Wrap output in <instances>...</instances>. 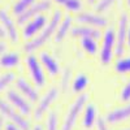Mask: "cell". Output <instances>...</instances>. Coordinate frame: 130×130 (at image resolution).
Segmentation results:
<instances>
[{
    "label": "cell",
    "instance_id": "obj_1",
    "mask_svg": "<svg viewBox=\"0 0 130 130\" xmlns=\"http://www.w3.org/2000/svg\"><path fill=\"white\" fill-rule=\"evenodd\" d=\"M61 20H62L61 10H55V13H53V16H52V18L50 21V24L43 27V30L40 31V34L37 38H34L32 40H30L29 43H26V44L24 46L25 52H32V51L40 48L43 44H46L47 40L56 32L57 26L61 22Z\"/></svg>",
    "mask_w": 130,
    "mask_h": 130
},
{
    "label": "cell",
    "instance_id": "obj_2",
    "mask_svg": "<svg viewBox=\"0 0 130 130\" xmlns=\"http://www.w3.org/2000/svg\"><path fill=\"white\" fill-rule=\"evenodd\" d=\"M87 99H89L87 94L79 95L77 99H75V102L70 105L67 116H65V120H64L61 130H73V127L75 125V121H77V117L81 113V111L83 109V107L86 105V103H87Z\"/></svg>",
    "mask_w": 130,
    "mask_h": 130
},
{
    "label": "cell",
    "instance_id": "obj_3",
    "mask_svg": "<svg viewBox=\"0 0 130 130\" xmlns=\"http://www.w3.org/2000/svg\"><path fill=\"white\" fill-rule=\"evenodd\" d=\"M51 8V2L50 0H40V2H35L32 5H30L24 13L17 16V25H25L27 21L31 18L37 17L38 14H42Z\"/></svg>",
    "mask_w": 130,
    "mask_h": 130
},
{
    "label": "cell",
    "instance_id": "obj_4",
    "mask_svg": "<svg viewBox=\"0 0 130 130\" xmlns=\"http://www.w3.org/2000/svg\"><path fill=\"white\" fill-rule=\"evenodd\" d=\"M129 29V16L126 13H122L118 20V27L116 34V47L115 52L117 56H121L125 51V43H126V35Z\"/></svg>",
    "mask_w": 130,
    "mask_h": 130
},
{
    "label": "cell",
    "instance_id": "obj_5",
    "mask_svg": "<svg viewBox=\"0 0 130 130\" xmlns=\"http://www.w3.org/2000/svg\"><path fill=\"white\" fill-rule=\"evenodd\" d=\"M115 44H116V34L113 29H107L104 38H103V47L100 52V61L102 64L107 65L112 61L113 51H115Z\"/></svg>",
    "mask_w": 130,
    "mask_h": 130
},
{
    "label": "cell",
    "instance_id": "obj_6",
    "mask_svg": "<svg viewBox=\"0 0 130 130\" xmlns=\"http://www.w3.org/2000/svg\"><path fill=\"white\" fill-rule=\"evenodd\" d=\"M0 113H2V116L7 117L8 120H10L13 124H16L21 130H30V124L27 122L26 118H24L20 113H17L13 108L7 102H4L3 99H0Z\"/></svg>",
    "mask_w": 130,
    "mask_h": 130
},
{
    "label": "cell",
    "instance_id": "obj_7",
    "mask_svg": "<svg viewBox=\"0 0 130 130\" xmlns=\"http://www.w3.org/2000/svg\"><path fill=\"white\" fill-rule=\"evenodd\" d=\"M26 65L29 68V72L31 74V78H32V81H34V83L38 86V87H43V86L46 85V77H44L42 65L38 61L37 56L29 55L26 57Z\"/></svg>",
    "mask_w": 130,
    "mask_h": 130
},
{
    "label": "cell",
    "instance_id": "obj_8",
    "mask_svg": "<svg viewBox=\"0 0 130 130\" xmlns=\"http://www.w3.org/2000/svg\"><path fill=\"white\" fill-rule=\"evenodd\" d=\"M57 96H59V90L56 87H52V89H50L47 91V94L40 99L37 109L34 111V117L37 118V120H40V118L46 115V112L48 111V108L51 107V104L57 99Z\"/></svg>",
    "mask_w": 130,
    "mask_h": 130
},
{
    "label": "cell",
    "instance_id": "obj_9",
    "mask_svg": "<svg viewBox=\"0 0 130 130\" xmlns=\"http://www.w3.org/2000/svg\"><path fill=\"white\" fill-rule=\"evenodd\" d=\"M46 25H47V17H46V16L38 14L37 17L31 18L29 22L25 24V27H24V30H22L24 38H25V39H31L38 31L43 30V27H44Z\"/></svg>",
    "mask_w": 130,
    "mask_h": 130
},
{
    "label": "cell",
    "instance_id": "obj_10",
    "mask_svg": "<svg viewBox=\"0 0 130 130\" xmlns=\"http://www.w3.org/2000/svg\"><path fill=\"white\" fill-rule=\"evenodd\" d=\"M0 22H2L3 25V29L5 30L8 38L10 39V42L16 43L18 40V31H17V26L14 24V21L12 20V17H10L8 14L7 10L4 9H0Z\"/></svg>",
    "mask_w": 130,
    "mask_h": 130
},
{
    "label": "cell",
    "instance_id": "obj_11",
    "mask_svg": "<svg viewBox=\"0 0 130 130\" xmlns=\"http://www.w3.org/2000/svg\"><path fill=\"white\" fill-rule=\"evenodd\" d=\"M79 24L83 25H89L92 27H104L108 25V20L100 14H96V13H90V12H83L79 13L75 18Z\"/></svg>",
    "mask_w": 130,
    "mask_h": 130
},
{
    "label": "cell",
    "instance_id": "obj_12",
    "mask_svg": "<svg viewBox=\"0 0 130 130\" xmlns=\"http://www.w3.org/2000/svg\"><path fill=\"white\" fill-rule=\"evenodd\" d=\"M7 99H8L9 103H12L22 115H29L30 113L31 108H30V104L27 103V100L25 99V96H21L14 90H9L7 92Z\"/></svg>",
    "mask_w": 130,
    "mask_h": 130
},
{
    "label": "cell",
    "instance_id": "obj_13",
    "mask_svg": "<svg viewBox=\"0 0 130 130\" xmlns=\"http://www.w3.org/2000/svg\"><path fill=\"white\" fill-rule=\"evenodd\" d=\"M130 117V103L121 107V108H116L112 112H109L105 116V122L108 124H118L121 121H125L126 118Z\"/></svg>",
    "mask_w": 130,
    "mask_h": 130
},
{
    "label": "cell",
    "instance_id": "obj_14",
    "mask_svg": "<svg viewBox=\"0 0 130 130\" xmlns=\"http://www.w3.org/2000/svg\"><path fill=\"white\" fill-rule=\"evenodd\" d=\"M72 35L75 38H94L99 39L102 37V32L96 27L83 25V26H74L72 29Z\"/></svg>",
    "mask_w": 130,
    "mask_h": 130
},
{
    "label": "cell",
    "instance_id": "obj_15",
    "mask_svg": "<svg viewBox=\"0 0 130 130\" xmlns=\"http://www.w3.org/2000/svg\"><path fill=\"white\" fill-rule=\"evenodd\" d=\"M16 86H17L18 91L22 94L26 99H29L30 102H37L38 100L39 95H38L37 90L32 89V86L30 83H27L24 78H18L17 82H16Z\"/></svg>",
    "mask_w": 130,
    "mask_h": 130
},
{
    "label": "cell",
    "instance_id": "obj_16",
    "mask_svg": "<svg viewBox=\"0 0 130 130\" xmlns=\"http://www.w3.org/2000/svg\"><path fill=\"white\" fill-rule=\"evenodd\" d=\"M40 61H42V64H43V67L47 69V72H48L51 75L59 74V72H60V65H59V62H57L55 59L50 55V53L42 52V53H40Z\"/></svg>",
    "mask_w": 130,
    "mask_h": 130
},
{
    "label": "cell",
    "instance_id": "obj_17",
    "mask_svg": "<svg viewBox=\"0 0 130 130\" xmlns=\"http://www.w3.org/2000/svg\"><path fill=\"white\" fill-rule=\"evenodd\" d=\"M72 22H73V20L72 17H65L64 20H61V22L57 26V30H56V37H55V42L60 43L64 40V38L67 37L68 34V31L70 30V26H72Z\"/></svg>",
    "mask_w": 130,
    "mask_h": 130
},
{
    "label": "cell",
    "instance_id": "obj_18",
    "mask_svg": "<svg viewBox=\"0 0 130 130\" xmlns=\"http://www.w3.org/2000/svg\"><path fill=\"white\" fill-rule=\"evenodd\" d=\"M20 62V55L14 52H9V53H3L0 57V67L5 68V69H10L17 67Z\"/></svg>",
    "mask_w": 130,
    "mask_h": 130
},
{
    "label": "cell",
    "instance_id": "obj_19",
    "mask_svg": "<svg viewBox=\"0 0 130 130\" xmlns=\"http://www.w3.org/2000/svg\"><path fill=\"white\" fill-rule=\"evenodd\" d=\"M95 121H96V108L94 104H87L83 115V126L86 129H90L94 126Z\"/></svg>",
    "mask_w": 130,
    "mask_h": 130
},
{
    "label": "cell",
    "instance_id": "obj_20",
    "mask_svg": "<svg viewBox=\"0 0 130 130\" xmlns=\"http://www.w3.org/2000/svg\"><path fill=\"white\" fill-rule=\"evenodd\" d=\"M89 82H90L89 75H86L85 73L77 74L73 82V92H82L86 89V86L89 85Z\"/></svg>",
    "mask_w": 130,
    "mask_h": 130
},
{
    "label": "cell",
    "instance_id": "obj_21",
    "mask_svg": "<svg viewBox=\"0 0 130 130\" xmlns=\"http://www.w3.org/2000/svg\"><path fill=\"white\" fill-rule=\"evenodd\" d=\"M37 2V0H17V2L13 4V7H12V12L16 14V17L17 16H20L21 13H24L25 10L30 7V5H32Z\"/></svg>",
    "mask_w": 130,
    "mask_h": 130
},
{
    "label": "cell",
    "instance_id": "obj_22",
    "mask_svg": "<svg viewBox=\"0 0 130 130\" xmlns=\"http://www.w3.org/2000/svg\"><path fill=\"white\" fill-rule=\"evenodd\" d=\"M115 69L117 73H130V56L124 57V59H118L115 64Z\"/></svg>",
    "mask_w": 130,
    "mask_h": 130
},
{
    "label": "cell",
    "instance_id": "obj_23",
    "mask_svg": "<svg viewBox=\"0 0 130 130\" xmlns=\"http://www.w3.org/2000/svg\"><path fill=\"white\" fill-rule=\"evenodd\" d=\"M82 48L89 53V55H95L98 51L96 39L94 38H82Z\"/></svg>",
    "mask_w": 130,
    "mask_h": 130
},
{
    "label": "cell",
    "instance_id": "obj_24",
    "mask_svg": "<svg viewBox=\"0 0 130 130\" xmlns=\"http://www.w3.org/2000/svg\"><path fill=\"white\" fill-rule=\"evenodd\" d=\"M14 79H16L14 73H4V74L0 75V92L4 91Z\"/></svg>",
    "mask_w": 130,
    "mask_h": 130
},
{
    "label": "cell",
    "instance_id": "obj_25",
    "mask_svg": "<svg viewBox=\"0 0 130 130\" xmlns=\"http://www.w3.org/2000/svg\"><path fill=\"white\" fill-rule=\"evenodd\" d=\"M64 8L68 9V10H72V12H79L82 9V2L81 0H65L62 3Z\"/></svg>",
    "mask_w": 130,
    "mask_h": 130
},
{
    "label": "cell",
    "instance_id": "obj_26",
    "mask_svg": "<svg viewBox=\"0 0 130 130\" xmlns=\"http://www.w3.org/2000/svg\"><path fill=\"white\" fill-rule=\"evenodd\" d=\"M117 2V0H99L95 7V10L98 13H103L105 12V10H108L112 5H115V3Z\"/></svg>",
    "mask_w": 130,
    "mask_h": 130
},
{
    "label": "cell",
    "instance_id": "obj_27",
    "mask_svg": "<svg viewBox=\"0 0 130 130\" xmlns=\"http://www.w3.org/2000/svg\"><path fill=\"white\" fill-rule=\"evenodd\" d=\"M47 130H57V116L55 112H51L47 118Z\"/></svg>",
    "mask_w": 130,
    "mask_h": 130
},
{
    "label": "cell",
    "instance_id": "obj_28",
    "mask_svg": "<svg viewBox=\"0 0 130 130\" xmlns=\"http://www.w3.org/2000/svg\"><path fill=\"white\" fill-rule=\"evenodd\" d=\"M69 79H70V69H65L62 73V78H61V89L65 91L68 89V85H69Z\"/></svg>",
    "mask_w": 130,
    "mask_h": 130
},
{
    "label": "cell",
    "instance_id": "obj_29",
    "mask_svg": "<svg viewBox=\"0 0 130 130\" xmlns=\"http://www.w3.org/2000/svg\"><path fill=\"white\" fill-rule=\"evenodd\" d=\"M121 100L122 102H130V81L126 83V86L121 91Z\"/></svg>",
    "mask_w": 130,
    "mask_h": 130
},
{
    "label": "cell",
    "instance_id": "obj_30",
    "mask_svg": "<svg viewBox=\"0 0 130 130\" xmlns=\"http://www.w3.org/2000/svg\"><path fill=\"white\" fill-rule=\"evenodd\" d=\"M96 127H98V130H108L104 118H99V120L96 121ZM125 130H130V129H125Z\"/></svg>",
    "mask_w": 130,
    "mask_h": 130
},
{
    "label": "cell",
    "instance_id": "obj_31",
    "mask_svg": "<svg viewBox=\"0 0 130 130\" xmlns=\"http://www.w3.org/2000/svg\"><path fill=\"white\" fill-rule=\"evenodd\" d=\"M5 130H21L16 124H7L5 125Z\"/></svg>",
    "mask_w": 130,
    "mask_h": 130
},
{
    "label": "cell",
    "instance_id": "obj_32",
    "mask_svg": "<svg viewBox=\"0 0 130 130\" xmlns=\"http://www.w3.org/2000/svg\"><path fill=\"white\" fill-rule=\"evenodd\" d=\"M5 48H7V44L5 43H3V42H0V55L5 51Z\"/></svg>",
    "mask_w": 130,
    "mask_h": 130
},
{
    "label": "cell",
    "instance_id": "obj_33",
    "mask_svg": "<svg viewBox=\"0 0 130 130\" xmlns=\"http://www.w3.org/2000/svg\"><path fill=\"white\" fill-rule=\"evenodd\" d=\"M5 30L3 29V26H0V39H3V38H5Z\"/></svg>",
    "mask_w": 130,
    "mask_h": 130
},
{
    "label": "cell",
    "instance_id": "obj_34",
    "mask_svg": "<svg viewBox=\"0 0 130 130\" xmlns=\"http://www.w3.org/2000/svg\"><path fill=\"white\" fill-rule=\"evenodd\" d=\"M126 42H127V44H129V47H130V26H129V29H127V35H126Z\"/></svg>",
    "mask_w": 130,
    "mask_h": 130
},
{
    "label": "cell",
    "instance_id": "obj_35",
    "mask_svg": "<svg viewBox=\"0 0 130 130\" xmlns=\"http://www.w3.org/2000/svg\"><path fill=\"white\" fill-rule=\"evenodd\" d=\"M52 2H55L56 4H61V5H62V3L65 2V0H52Z\"/></svg>",
    "mask_w": 130,
    "mask_h": 130
},
{
    "label": "cell",
    "instance_id": "obj_36",
    "mask_svg": "<svg viewBox=\"0 0 130 130\" xmlns=\"http://www.w3.org/2000/svg\"><path fill=\"white\" fill-rule=\"evenodd\" d=\"M3 127V116H0V130Z\"/></svg>",
    "mask_w": 130,
    "mask_h": 130
},
{
    "label": "cell",
    "instance_id": "obj_37",
    "mask_svg": "<svg viewBox=\"0 0 130 130\" xmlns=\"http://www.w3.org/2000/svg\"><path fill=\"white\" fill-rule=\"evenodd\" d=\"M87 2L90 3V4H95V3H98L99 0H87Z\"/></svg>",
    "mask_w": 130,
    "mask_h": 130
},
{
    "label": "cell",
    "instance_id": "obj_38",
    "mask_svg": "<svg viewBox=\"0 0 130 130\" xmlns=\"http://www.w3.org/2000/svg\"><path fill=\"white\" fill-rule=\"evenodd\" d=\"M34 130H43V129H42V126H39V125H38V126H35V127H34Z\"/></svg>",
    "mask_w": 130,
    "mask_h": 130
},
{
    "label": "cell",
    "instance_id": "obj_39",
    "mask_svg": "<svg viewBox=\"0 0 130 130\" xmlns=\"http://www.w3.org/2000/svg\"><path fill=\"white\" fill-rule=\"evenodd\" d=\"M126 4H127V7L130 8V0H126Z\"/></svg>",
    "mask_w": 130,
    "mask_h": 130
}]
</instances>
